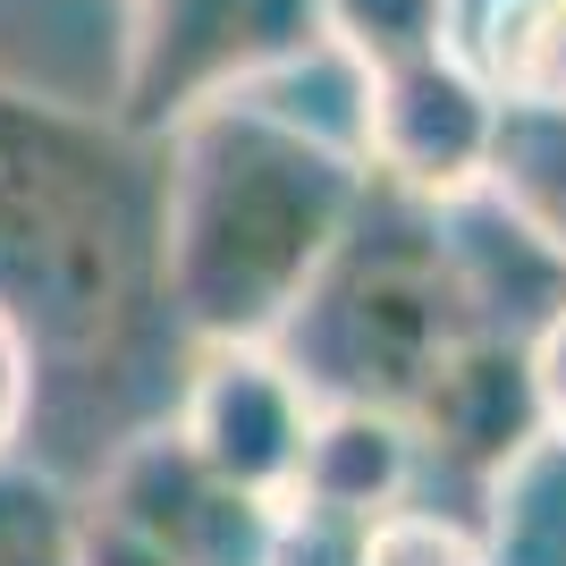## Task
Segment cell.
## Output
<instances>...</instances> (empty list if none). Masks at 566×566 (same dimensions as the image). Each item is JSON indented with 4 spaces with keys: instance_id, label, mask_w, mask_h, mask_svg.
<instances>
[{
    "instance_id": "1",
    "label": "cell",
    "mask_w": 566,
    "mask_h": 566,
    "mask_svg": "<svg viewBox=\"0 0 566 566\" xmlns=\"http://www.w3.org/2000/svg\"><path fill=\"white\" fill-rule=\"evenodd\" d=\"M153 144H161V203H153L161 313L187 331V347L271 338L364 212L373 195L364 153L262 102V85L169 118Z\"/></svg>"
},
{
    "instance_id": "2",
    "label": "cell",
    "mask_w": 566,
    "mask_h": 566,
    "mask_svg": "<svg viewBox=\"0 0 566 566\" xmlns=\"http://www.w3.org/2000/svg\"><path fill=\"white\" fill-rule=\"evenodd\" d=\"M161 161L118 118L0 85V313H18L43 373L127 355L153 287Z\"/></svg>"
},
{
    "instance_id": "3",
    "label": "cell",
    "mask_w": 566,
    "mask_h": 566,
    "mask_svg": "<svg viewBox=\"0 0 566 566\" xmlns=\"http://www.w3.org/2000/svg\"><path fill=\"white\" fill-rule=\"evenodd\" d=\"M389 203L398 212H380L364 195V212L338 237V254L322 262V280L305 287V305L271 331L287 373L313 389V406L322 398L406 406L415 380L457 338L482 331V287L457 262V245L440 237V212L406 203V195H389Z\"/></svg>"
},
{
    "instance_id": "4",
    "label": "cell",
    "mask_w": 566,
    "mask_h": 566,
    "mask_svg": "<svg viewBox=\"0 0 566 566\" xmlns=\"http://www.w3.org/2000/svg\"><path fill=\"white\" fill-rule=\"evenodd\" d=\"M322 43L313 0H127V69H118V127L161 136L169 118L220 94L271 85L305 69Z\"/></svg>"
},
{
    "instance_id": "5",
    "label": "cell",
    "mask_w": 566,
    "mask_h": 566,
    "mask_svg": "<svg viewBox=\"0 0 566 566\" xmlns=\"http://www.w3.org/2000/svg\"><path fill=\"white\" fill-rule=\"evenodd\" d=\"M507 94L473 51L440 43L415 51L398 69L355 76V153L373 169V187L423 203V212H457L491 178V144Z\"/></svg>"
},
{
    "instance_id": "6",
    "label": "cell",
    "mask_w": 566,
    "mask_h": 566,
    "mask_svg": "<svg viewBox=\"0 0 566 566\" xmlns=\"http://www.w3.org/2000/svg\"><path fill=\"white\" fill-rule=\"evenodd\" d=\"M271 507L280 499H254L237 482H220L178 431L127 440L111 457V473L94 482V499H85V516H102L111 533H127L161 566H262Z\"/></svg>"
},
{
    "instance_id": "7",
    "label": "cell",
    "mask_w": 566,
    "mask_h": 566,
    "mask_svg": "<svg viewBox=\"0 0 566 566\" xmlns=\"http://www.w3.org/2000/svg\"><path fill=\"white\" fill-rule=\"evenodd\" d=\"M305 423H313V389L287 373V355L271 338H212V347H195V373L169 431L220 482H237L254 499H287Z\"/></svg>"
},
{
    "instance_id": "8",
    "label": "cell",
    "mask_w": 566,
    "mask_h": 566,
    "mask_svg": "<svg viewBox=\"0 0 566 566\" xmlns=\"http://www.w3.org/2000/svg\"><path fill=\"white\" fill-rule=\"evenodd\" d=\"M423 465H449L465 482H507L524 457L542 449V406L524 373V338H499L491 322L465 331L398 406Z\"/></svg>"
},
{
    "instance_id": "9",
    "label": "cell",
    "mask_w": 566,
    "mask_h": 566,
    "mask_svg": "<svg viewBox=\"0 0 566 566\" xmlns=\"http://www.w3.org/2000/svg\"><path fill=\"white\" fill-rule=\"evenodd\" d=\"M415 473H423V449H415V431H406L398 406L322 398L313 423H305V449H296L287 499L331 507V516H355V524H380L389 507H406Z\"/></svg>"
},
{
    "instance_id": "10",
    "label": "cell",
    "mask_w": 566,
    "mask_h": 566,
    "mask_svg": "<svg viewBox=\"0 0 566 566\" xmlns=\"http://www.w3.org/2000/svg\"><path fill=\"white\" fill-rule=\"evenodd\" d=\"M482 203L516 237H533L549 262H566V102H516L507 94Z\"/></svg>"
},
{
    "instance_id": "11",
    "label": "cell",
    "mask_w": 566,
    "mask_h": 566,
    "mask_svg": "<svg viewBox=\"0 0 566 566\" xmlns=\"http://www.w3.org/2000/svg\"><path fill=\"white\" fill-rule=\"evenodd\" d=\"M313 18H322V43L355 76L457 43V0H313Z\"/></svg>"
},
{
    "instance_id": "12",
    "label": "cell",
    "mask_w": 566,
    "mask_h": 566,
    "mask_svg": "<svg viewBox=\"0 0 566 566\" xmlns=\"http://www.w3.org/2000/svg\"><path fill=\"white\" fill-rule=\"evenodd\" d=\"M0 566H76V507L18 457L0 465Z\"/></svg>"
},
{
    "instance_id": "13",
    "label": "cell",
    "mask_w": 566,
    "mask_h": 566,
    "mask_svg": "<svg viewBox=\"0 0 566 566\" xmlns=\"http://www.w3.org/2000/svg\"><path fill=\"white\" fill-rule=\"evenodd\" d=\"M364 566H491L465 524L431 516V507H389L364 533Z\"/></svg>"
},
{
    "instance_id": "14",
    "label": "cell",
    "mask_w": 566,
    "mask_h": 566,
    "mask_svg": "<svg viewBox=\"0 0 566 566\" xmlns=\"http://www.w3.org/2000/svg\"><path fill=\"white\" fill-rule=\"evenodd\" d=\"M364 533H373V524L305 507V499H280V507H271L262 566H364Z\"/></svg>"
},
{
    "instance_id": "15",
    "label": "cell",
    "mask_w": 566,
    "mask_h": 566,
    "mask_svg": "<svg viewBox=\"0 0 566 566\" xmlns=\"http://www.w3.org/2000/svg\"><path fill=\"white\" fill-rule=\"evenodd\" d=\"M34 406H43V355H34V338H25L18 313H0V465L25 449Z\"/></svg>"
},
{
    "instance_id": "16",
    "label": "cell",
    "mask_w": 566,
    "mask_h": 566,
    "mask_svg": "<svg viewBox=\"0 0 566 566\" xmlns=\"http://www.w3.org/2000/svg\"><path fill=\"white\" fill-rule=\"evenodd\" d=\"M524 373H533V406H542V440L566 449V305H549L542 331L524 338Z\"/></svg>"
}]
</instances>
